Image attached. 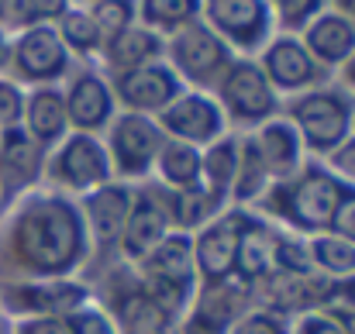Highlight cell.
Instances as JSON below:
<instances>
[{
  "instance_id": "obj_1",
  "label": "cell",
  "mask_w": 355,
  "mask_h": 334,
  "mask_svg": "<svg viewBox=\"0 0 355 334\" xmlns=\"http://www.w3.org/2000/svg\"><path fill=\"white\" fill-rule=\"evenodd\" d=\"M90 234L73 197L35 186L10 204L0 227V283L73 279L90 258Z\"/></svg>"
},
{
  "instance_id": "obj_2",
  "label": "cell",
  "mask_w": 355,
  "mask_h": 334,
  "mask_svg": "<svg viewBox=\"0 0 355 334\" xmlns=\"http://www.w3.org/2000/svg\"><path fill=\"white\" fill-rule=\"evenodd\" d=\"M345 183L321 162V159H307L293 176L269 183V190L248 207L259 218L279 224L290 234L311 238V234H324L331 227L335 207L345 197Z\"/></svg>"
},
{
  "instance_id": "obj_3",
  "label": "cell",
  "mask_w": 355,
  "mask_h": 334,
  "mask_svg": "<svg viewBox=\"0 0 355 334\" xmlns=\"http://www.w3.org/2000/svg\"><path fill=\"white\" fill-rule=\"evenodd\" d=\"M279 117H286L293 124V131L304 141L307 159H321L324 162L352 134L355 97L338 83H324V87L283 97Z\"/></svg>"
},
{
  "instance_id": "obj_4",
  "label": "cell",
  "mask_w": 355,
  "mask_h": 334,
  "mask_svg": "<svg viewBox=\"0 0 355 334\" xmlns=\"http://www.w3.org/2000/svg\"><path fill=\"white\" fill-rule=\"evenodd\" d=\"M141 290L159 300L176 321L187 314L200 279H197V269H193V241L190 234H180V231H169L138 265H131Z\"/></svg>"
},
{
  "instance_id": "obj_5",
  "label": "cell",
  "mask_w": 355,
  "mask_h": 334,
  "mask_svg": "<svg viewBox=\"0 0 355 334\" xmlns=\"http://www.w3.org/2000/svg\"><path fill=\"white\" fill-rule=\"evenodd\" d=\"M211 97L218 100V107L228 121V131H235V134H248V131L262 128L266 121L279 117V104H283V97L262 76L259 62L248 55L232 59V66L225 69V76L218 80Z\"/></svg>"
},
{
  "instance_id": "obj_6",
  "label": "cell",
  "mask_w": 355,
  "mask_h": 334,
  "mask_svg": "<svg viewBox=\"0 0 355 334\" xmlns=\"http://www.w3.org/2000/svg\"><path fill=\"white\" fill-rule=\"evenodd\" d=\"M111 179H114L111 159H107L104 138H97V134L69 131L52 152H45L42 183L55 193H66L76 200V197H83Z\"/></svg>"
},
{
  "instance_id": "obj_7",
  "label": "cell",
  "mask_w": 355,
  "mask_h": 334,
  "mask_svg": "<svg viewBox=\"0 0 355 334\" xmlns=\"http://www.w3.org/2000/svg\"><path fill=\"white\" fill-rule=\"evenodd\" d=\"M76 69L73 55L66 52L55 24L42 21L17 35H10V59H7V80H14L21 90L31 87H62L66 76Z\"/></svg>"
},
{
  "instance_id": "obj_8",
  "label": "cell",
  "mask_w": 355,
  "mask_h": 334,
  "mask_svg": "<svg viewBox=\"0 0 355 334\" xmlns=\"http://www.w3.org/2000/svg\"><path fill=\"white\" fill-rule=\"evenodd\" d=\"M232 59H235V52L200 17L183 24L180 31L166 35V62L183 80L187 90L211 94L218 87V80L225 76V69L232 66Z\"/></svg>"
},
{
  "instance_id": "obj_9",
  "label": "cell",
  "mask_w": 355,
  "mask_h": 334,
  "mask_svg": "<svg viewBox=\"0 0 355 334\" xmlns=\"http://www.w3.org/2000/svg\"><path fill=\"white\" fill-rule=\"evenodd\" d=\"M101 138H104V148H107L114 179L131 183V186L152 179L155 155H159V148L166 141V134L159 131L155 117L118 111Z\"/></svg>"
},
{
  "instance_id": "obj_10",
  "label": "cell",
  "mask_w": 355,
  "mask_h": 334,
  "mask_svg": "<svg viewBox=\"0 0 355 334\" xmlns=\"http://www.w3.org/2000/svg\"><path fill=\"white\" fill-rule=\"evenodd\" d=\"M200 21L235 52L255 59L276 35L266 0H200Z\"/></svg>"
},
{
  "instance_id": "obj_11",
  "label": "cell",
  "mask_w": 355,
  "mask_h": 334,
  "mask_svg": "<svg viewBox=\"0 0 355 334\" xmlns=\"http://www.w3.org/2000/svg\"><path fill=\"white\" fill-rule=\"evenodd\" d=\"M90 304V290L76 279H24L0 283V310L21 317H69Z\"/></svg>"
},
{
  "instance_id": "obj_12",
  "label": "cell",
  "mask_w": 355,
  "mask_h": 334,
  "mask_svg": "<svg viewBox=\"0 0 355 334\" xmlns=\"http://www.w3.org/2000/svg\"><path fill=\"white\" fill-rule=\"evenodd\" d=\"M255 62L279 97H293V94L331 83V73L311 59V52L304 49L297 35H272L266 49L255 55Z\"/></svg>"
},
{
  "instance_id": "obj_13",
  "label": "cell",
  "mask_w": 355,
  "mask_h": 334,
  "mask_svg": "<svg viewBox=\"0 0 355 334\" xmlns=\"http://www.w3.org/2000/svg\"><path fill=\"white\" fill-rule=\"evenodd\" d=\"M107 83H111L118 111L145 114V117H159L187 90L183 80L169 69L166 59L138 66V69H128V73H114V76H107Z\"/></svg>"
},
{
  "instance_id": "obj_14",
  "label": "cell",
  "mask_w": 355,
  "mask_h": 334,
  "mask_svg": "<svg viewBox=\"0 0 355 334\" xmlns=\"http://www.w3.org/2000/svg\"><path fill=\"white\" fill-rule=\"evenodd\" d=\"M62 100H66L69 131H80V134L101 138L118 114L111 83L97 66H76L62 83Z\"/></svg>"
},
{
  "instance_id": "obj_15",
  "label": "cell",
  "mask_w": 355,
  "mask_h": 334,
  "mask_svg": "<svg viewBox=\"0 0 355 334\" xmlns=\"http://www.w3.org/2000/svg\"><path fill=\"white\" fill-rule=\"evenodd\" d=\"M159 131L173 141H187L193 148H207L218 138L228 134V121L211 94L200 90H183L166 111L155 117Z\"/></svg>"
},
{
  "instance_id": "obj_16",
  "label": "cell",
  "mask_w": 355,
  "mask_h": 334,
  "mask_svg": "<svg viewBox=\"0 0 355 334\" xmlns=\"http://www.w3.org/2000/svg\"><path fill=\"white\" fill-rule=\"evenodd\" d=\"M252 290L238 279L197 286L187 314L180 317V334H228L235 321L252 307Z\"/></svg>"
},
{
  "instance_id": "obj_17",
  "label": "cell",
  "mask_w": 355,
  "mask_h": 334,
  "mask_svg": "<svg viewBox=\"0 0 355 334\" xmlns=\"http://www.w3.org/2000/svg\"><path fill=\"white\" fill-rule=\"evenodd\" d=\"M173 231L169 214H166V204H162V193L155 183H138L135 186V204H131V214L121 227L118 238V252L124 265H138L166 234Z\"/></svg>"
},
{
  "instance_id": "obj_18",
  "label": "cell",
  "mask_w": 355,
  "mask_h": 334,
  "mask_svg": "<svg viewBox=\"0 0 355 334\" xmlns=\"http://www.w3.org/2000/svg\"><path fill=\"white\" fill-rule=\"evenodd\" d=\"M131 204H135V186L121 183V179H111V183L76 197L83 227L90 234V248H101V252H114L118 248L121 227H124L128 214H131Z\"/></svg>"
},
{
  "instance_id": "obj_19",
  "label": "cell",
  "mask_w": 355,
  "mask_h": 334,
  "mask_svg": "<svg viewBox=\"0 0 355 334\" xmlns=\"http://www.w3.org/2000/svg\"><path fill=\"white\" fill-rule=\"evenodd\" d=\"M193 241V269L200 286L235 279V248H238V207H228L211 224H204Z\"/></svg>"
},
{
  "instance_id": "obj_20",
  "label": "cell",
  "mask_w": 355,
  "mask_h": 334,
  "mask_svg": "<svg viewBox=\"0 0 355 334\" xmlns=\"http://www.w3.org/2000/svg\"><path fill=\"white\" fill-rule=\"evenodd\" d=\"M45 152L24 134V128L0 131V204H14L28 190L42 186Z\"/></svg>"
},
{
  "instance_id": "obj_21",
  "label": "cell",
  "mask_w": 355,
  "mask_h": 334,
  "mask_svg": "<svg viewBox=\"0 0 355 334\" xmlns=\"http://www.w3.org/2000/svg\"><path fill=\"white\" fill-rule=\"evenodd\" d=\"M272 248H276V224L259 218L255 211L238 207V248H235V279L255 290L272 276Z\"/></svg>"
},
{
  "instance_id": "obj_22",
  "label": "cell",
  "mask_w": 355,
  "mask_h": 334,
  "mask_svg": "<svg viewBox=\"0 0 355 334\" xmlns=\"http://www.w3.org/2000/svg\"><path fill=\"white\" fill-rule=\"evenodd\" d=\"M111 317L118 324V334H173L176 324H180L159 300H152L141 290L135 269H128V276L121 279V290H118V297H114V314Z\"/></svg>"
},
{
  "instance_id": "obj_23",
  "label": "cell",
  "mask_w": 355,
  "mask_h": 334,
  "mask_svg": "<svg viewBox=\"0 0 355 334\" xmlns=\"http://www.w3.org/2000/svg\"><path fill=\"white\" fill-rule=\"evenodd\" d=\"M21 128H24V134H28L42 152H52V148L69 134V117H66L62 87H31V90H24Z\"/></svg>"
},
{
  "instance_id": "obj_24",
  "label": "cell",
  "mask_w": 355,
  "mask_h": 334,
  "mask_svg": "<svg viewBox=\"0 0 355 334\" xmlns=\"http://www.w3.org/2000/svg\"><path fill=\"white\" fill-rule=\"evenodd\" d=\"M297 38L304 42V49L311 52V59L318 66H324L328 73L342 69L349 62V55L355 52V24L345 14L331 10V7L324 14H318Z\"/></svg>"
},
{
  "instance_id": "obj_25",
  "label": "cell",
  "mask_w": 355,
  "mask_h": 334,
  "mask_svg": "<svg viewBox=\"0 0 355 334\" xmlns=\"http://www.w3.org/2000/svg\"><path fill=\"white\" fill-rule=\"evenodd\" d=\"M248 138H252V145H255V152H259V159H262V166H266V173H269L272 183L293 176L307 162L304 141H300V134L293 131V124L286 117L266 121L262 128L248 131Z\"/></svg>"
},
{
  "instance_id": "obj_26",
  "label": "cell",
  "mask_w": 355,
  "mask_h": 334,
  "mask_svg": "<svg viewBox=\"0 0 355 334\" xmlns=\"http://www.w3.org/2000/svg\"><path fill=\"white\" fill-rule=\"evenodd\" d=\"M162 59H166V38L135 21L131 28H124L118 38H111L104 45L97 66H101L104 76H114V73H128V69H138V66H148V62H162Z\"/></svg>"
},
{
  "instance_id": "obj_27",
  "label": "cell",
  "mask_w": 355,
  "mask_h": 334,
  "mask_svg": "<svg viewBox=\"0 0 355 334\" xmlns=\"http://www.w3.org/2000/svg\"><path fill=\"white\" fill-rule=\"evenodd\" d=\"M159 193H162V204H166L173 231H180V234H197L204 224H211L218 214L228 211V204L218 200L214 193H207L204 186H193V190H166V186H159Z\"/></svg>"
},
{
  "instance_id": "obj_28",
  "label": "cell",
  "mask_w": 355,
  "mask_h": 334,
  "mask_svg": "<svg viewBox=\"0 0 355 334\" xmlns=\"http://www.w3.org/2000/svg\"><path fill=\"white\" fill-rule=\"evenodd\" d=\"M52 24H55V31H59V38H62V45H66V52L73 55L76 66H97L101 62L104 38H101L94 17L87 14V7L69 3Z\"/></svg>"
},
{
  "instance_id": "obj_29",
  "label": "cell",
  "mask_w": 355,
  "mask_h": 334,
  "mask_svg": "<svg viewBox=\"0 0 355 334\" xmlns=\"http://www.w3.org/2000/svg\"><path fill=\"white\" fill-rule=\"evenodd\" d=\"M152 176L166 190H193V186H200V148L166 138L159 155H155Z\"/></svg>"
},
{
  "instance_id": "obj_30",
  "label": "cell",
  "mask_w": 355,
  "mask_h": 334,
  "mask_svg": "<svg viewBox=\"0 0 355 334\" xmlns=\"http://www.w3.org/2000/svg\"><path fill=\"white\" fill-rule=\"evenodd\" d=\"M238 173V134L228 131L225 138H218L214 145L200 148V186L207 193H214L218 200L228 204L232 197V183ZM232 207V204H228Z\"/></svg>"
},
{
  "instance_id": "obj_31",
  "label": "cell",
  "mask_w": 355,
  "mask_h": 334,
  "mask_svg": "<svg viewBox=\"0 0 355 334\" xmlns=\"http://www.w3.org/2000/svg\"><path fill=\"white\" fill-rule=\"evenodd\" d=\"M269 183H272V179H269V173H266V166H262V159H259L252 138H248V134H238V173H235V183H232L228 204L248 211V207L269 190Z\"/></svg>"
},
{
  "instance_id": "obj_32",
  "label": "cell",
  "mask_w": 355,
  "mask_h": 334,
  "mask_svg": "<svg viewBox=\"0 0 355 334\" xmlns=\"http://www.w3.org/2000/svg\"><path fill=\"white\" fill-rule=\"evenodd\" d=\"M307 252L314 262V272L328 276V279H349L355 276V245L324 231V234H311L307 238Z\"/></svg>"
},
{
  "instance_id": "obj_33",
  "label": "cell",
  "mask_w": 355,
  "mask_h": 334,
  "mask_svg": "<svg viewBox=\"0 0 355 334\" xmlns=\"http://www.w3.org/2000/svg\"><path fill=\"white\" fill-rule=\"evenodd\" d=\"M135 7H138V24L152 28L162 38L200 17V0H135Z\"/></svg>"
},
{
  "instance_id": "obj_34",
  "label": "cell",
  "mask_w": 355,
  "mask_h": 334,
  "mask_svg": "<svg viewBox=\"0 0 355 334\" xmlns=\"http://www.w3.org/2000/svg\"><path fill=\"white\" fill-rule=\"evenodd\" d=\"M272 272H279V276H314V262H311V252H307V238L276 227Z\"/></svg>"
},
{
  "instance_id": "obj_35",
  "label": "cell",
  "mask_w": 355,
  "mask_h": 334,
  "mask_svg": "<svg viewBox=\"0 0 355 334\" xmlns=\"http://www.w3.org/2000/svg\"><path fill=\"white\" fill-rule=\"evenodd\" d=\"M276 35H300L318 14L328 10V0H266Z\"/></svg>"
},
{
  "instance_id": "obj_36",
  "label": "cell",
  "mask_w": 355,
  "mask_h": 334,
  "mask_svg": "<svg viewBox=\"0 0 355 334\" xmlns=\"http://www.w3.org/2000/svg\"><path fill=\"white\" fill-rule=\"evenodd\" d=\"M87 14L94 17V24H97L104 45H107L111 38H118L124 28H131V24L138 21L135 0H94V3H87Z\"/></svg>"
},
{
  "instance_id": "obj_37",
  "label": "cell",
  "mask_w": 355,
  "mask_h": 334,
  "mask_svg": "<svg viewBox=\"0 0 355 334\" xmlns=\"http://www.w3.org/2000/svg\"><path fill=\"white\" fill-rule=\"evenodd\" d=\"M290 324H293L290 317H283L269 307H248L228 334H290Z\"/></svg>"
},
{
  "instance_id": "obj_38",
  "label": "cell",
  "mask_w": 355,
  "mask_h": 334,
  "mask_svg": "<svg viewBox=\"0 0 355 334\" xmlns=\"http://www.w3.org/2000/svg\"><path fill=\"white\" fill-rule=\"evenodd\" d=\"M31 24H42L38 0H0V28L7 35H17Z\"/></svg>"
},
{
  "instance_id": "obj_39",
  "label": "cell",
  "mask_w": 355,
  "mask_h": 334,
  "mask_svg": "<svg viewBox=\"0 0 355 334\" xmlns=\"http://www.w3.org/2000/svg\"><path fill=\"white\" fill-rule=\"evenodd\" d=\"M66 321H69V331L73 334H118V324H114L111 310L94 307V304H87V307L73 310Z\"/></svg>"
},
{
  "instance_id": "obj_40",
  "label": "cell",
  "mask_w": 355,
  "mask_h": 334,
  "mask_svg": "<svg viewBox=\"0 0 355 334\" xmlns=\"http://www.w3.org/2000/svg\"><path fill=\"white\" fill-rule=\"evenodd\" d=\"M290 334H349L342 328V321L331 314V307H321V310H307L300 317H293Z\"/></svg>"
},
{
  "instance_id": "obj_41",
  "label": "cell",
  "mask_w": 355,
  "mask_h": 334,
  "mask_svg": "<svg viewBox=\"0 0 355 334\" xmlns=\"http://www.w3.org/2000/svg\"><path fill=\"white\" fill-rule=\"evenodd\" d=\"M21 114H24V90L14 80L0 76V131L17 128L21 124Z\"/></svg>"
},
{
  "instance_id": "obj_42",
  "label": "cell",
  "mask_w": 355,
  "mask_h": 334,
  "mask_svg": "<svg viewBox=\"0 0 355 334\" xmlns=\"http://www.w3.org/2000/svg\"><path fill=\"white\" fill-rule=\"evenodd\" d=\"M324 166L345 183V186H352L355 190V134H349L328 159H324Z\"/></svg>"
},
{
  "instance_id": "obj_43",
  "label": "cell",
  "mask_w": 355,
  "mask_h": 334,
  "mask_svg": "<svg viewBox=\"0 0 355 334\" xmlns=\"http://www.w3.org/2000/svg\"><path fill=\"white\" fill-rule=\"evenodd\" d=\"M328 231L355 245V190H352V186H349V190H345V197L338 200L335 218H331V227H328Z\"/></svg>"
},
{
  "instance_id": "obj_44",
  "label": "cell",
  "mask_w": 355,
  "mask_h": 334,
  "mask_svg": "<svg viewBox=\"0 0 355 334\" xmlns=\"http://www.w3.org/2000/svg\"><path fill=\"white\" fill-rule=\"evenodd\" d=\"M10 334H73L66 317H21L14 321Z\"/></svg>"
},
{
  "instance_id": "obj_45",
  "label": "cell",
  "mask_w": 355,
  "mask_h": 334,
  "mask_svg": "<svg viewBox=\"0 0 355 334\" xmlns=\"http://www.w3.org/2000/svg\"><path fill=\"white\" fill-rule=\"evenodd\" d=\"M331 304H335V307H345V310H355V276L335 279V286H331ZM331 304H328V307H331Z\"/></svg>"
},
{
  "instance_id": "obj_46",
  "label": "cell",
  "mask_w": 355,
  "mask_h": 334,
  "mask_svg": "<svg viewBox=\"0 0 355 334\" xmlns=\"http://www.w3.org/2000/svg\"><path fill=\"white\" fill-rule=\"evenodd\" d=\"M338 87H345V90L355 97V52L349 55V62L338 69Z\"/></svg>"
},
{
  "instance_id": "obj_47",
  "label": "cell",
  "mask_w": 355,
  "mask_h": 334,
  "mask_svg": "<svg viewBox=\"0 0 355 334\" xmlns=\"http://www.w3.org/2000/svg\"><path fill=\"white\" fill-rule=\"evenodd\" d=\"M7 59H10V35L0 28V76L7 73Z\"/></svg>"
},
{
  "instance_id": "obj_48",
  "label": "cell",
  "mask_w": 355,
  "mask_h": 334,
  "mask_svg": "<svg viewBox=\"0 0 355 334\" xmlns=\"http://www.w3.org/2000/svg\"><path fill=\"white\" fill-rule=\"evenodd\" d=\"M328 7L338 10V14H345V17L355 24V0H328Z\"/></svg>"
},
{
  "instance_id": "obj_49",
  "label": "cell",
  "mask_w": 355,
  "mask_h": 334,
  "mask_svg": "<svg viewBox=\"0 0 355 334\" xmlns=\"http://www.w3.org/2000/svg\"><path fill=\"white\" fill-rule=\"evenodd\" d=\"M69 3H76V7H87V3H94V0H69Z\"/></svg>"
},
{
  "instance_id": "obj_50",
  "label": "cell",
  "mask_w": 355,
  "mask_h": 334,
  "mask_svg": "<svg viewBox=\"0 0 355 334\" xmlns=\"http://www.w3.org/2000/svg\"><path fill=\"white\" fill-rule=\"evenodd\" d=\"M0 334H7V331H3V321H0Z\"/></svg>"
},
{
  "instance_id": "obj_51",
  "label": "cell",
  "mask_w": 355,
  "mask_h": 334,
  "mask_svg": "<svg viewBox=\"0 0 355 334\" xmlns=\"http://www.w3.org/2000/svg\"><path fill=\"white\" fill-rule=\"evenodd\" d=\"M352 134H355V117H352Z\"/></svg>"
}]
</instances>
